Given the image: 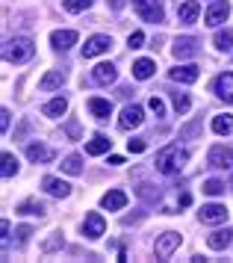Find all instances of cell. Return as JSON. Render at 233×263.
Returning a JSON list of instances; mask_svg holds the SVG:
<instances>
[{"label":"cell","mask_w":233,"mask_h":263,"mask_svg":"<svg viewBox=\"0 0 233 263\" xmlns=\"http://www.w3.org/2000/svg\"><path fill=\"white\" fill-rule=\"evenodd\" d=\"M186 160H189V154L180 145H165L163 151L157 154V163L153 166H157V172H163V175H177Z\"/></svg>","instance_id":"cell-1"},{"label":"cell","mask_w":233,"mask_h":263,"mask_svg":"<svg viewBox=\"0 0 233 263\" xmlns=\"http://www.w3.org/2000/svg\"><path fill=\"white\" fill-rule=\"evenodd\" d=\"M33 53H35L33 39H27V36L9 39V42H6V48H3V57H6V62H27Z\"/></svg>","instance_id":"cell-2"},{"label":"cell","mask_w":233,"mask_h":263,"mask_svg":"<svg viewBox=\"0 0 233 263\" xmlns=\"http://www.w3.org/2000/svg\"><path fill=\"white\" fill-rule=\"evenodd\" d=\"M133 9L148 21V24H163V6H160V0H133Z\"/></svg>","instance_id":"cell-3"},{"label":"cell","mask_w":233,"mask_h":263,"mask_svg":"<svg viewBox=\"0 0 233 263\" xmlns=\"http://www.w3.org/2000/svg\"><path fill=\"white\" fill-rule=\"evenodd\" d=\"M180 246V234H174V231H168V234H163V237L157 239V257L160 260H168L171 254H174V249Z\"/></svg>","instance_id":"cell-4"},{"label":"cell","mask_w":233,"mask_h":263,"mask_svg":"<svg viewBox=\"0 0 233 263\" xmlns=\"http://www.w3.org/2000/svg\"><path fill=\"white\" fill-rule=\"evenodd\" d=\"M109 48H112V39L109 36H92L86 42V48H83V57H86V60H94V57L106 53Z\"/></svg>","instance_id":"cell-5"},{"label":"cell","mask_w":233,"mask_h":263,"mask_svg":"<svg viewBox=\"0 0 233 263\" xmlns=\"http://www.w3.org/2000/svg\"><path fill=\"white\" fill-rule=\"evenodd\" d=\"M201 222H204V225L227 222V207H222V204H204V207H201Z\"/></svg>","instance_id":"cell-6"},{"label":"cell","mask_w":233,"mask_h":263,"mask_svg":"<svg viewBox=\"0 0 233 263\" xmlns=\"http://www.w3.org/2000/svg\"><path fill=\"white\" fill-rule=\"evenodd\" d=\"M210 166L212 168H230L233 166V151L224 145H212L210 148Z\"/></svg>","instance_id":"cell-7"},{"label":"cell","mask_w":233,"mask_h":263,"mask_svg":"<svg viewBox=\"0 0 233 263\" xmlns=\"http://www.w3.org/2000/svg\"><path fill=\"white\" fill-rule=\"evenodd\" d=\"M142 119H145V112H142V107H124V112H121V130H133V127H139L142 124Z\"/></svg>","instance_id":"cell-8"},{"label":"cell","mask_w":233,"mask_h":263,"mask_svg":"<svg viewBox=\"0 0 233 263\" xmlns=\"http://www.w3.org/2000/svg\"><path fill=\"white\" fill-rule=\"evenodd\" d=\"M83 231H86V237H89V239L104 237V231H106L104 216H101V213H89V216H86V225H83Z\"/></svg>","instance_id":"cell-9"},{"label":"cell","mask_w":233,"mask_h":263,"mask_svg":"<svg viewBox=\"0 0 233 263\" xmlns=\"http://www.w3.org/2000/svg\"><path fill=\"white\" fill-rule=\"evenodd\" d=\"M171 53H174L177 60H189V57H195L198 53V39H177L174 48H171Z\"/></svg>","instance_id":"cell-10"},{"label":"cell","mask_w":233,"mask_h":263,"mask_svg":"<svg viewBox=\"0 0 233 263\" xmlns=\"http://www.w3.org/2000/svg\"><path fill=\"white\" fill-rule=\"evenodd\" d=\"M227 15H230V6H227V0H216L210 9H207V18H204V21H207L210 27H216V24H222Z\"/></svg>","instance_id":"cell-11"},{"label":"cell","mask_w":233,"mask_h":263,"mask_svg":"<svg viewBox=\"0 0 233 263\" xmlns=\"http://www.w3.org/2000/svg\"><path fill=\"white\" fill-rule=\"evenodd\" d=\"M115 77H118V74H115V65H112V62H101V65L92 71V80H94V83H101V86L115 83Z\"/></svg>","instance_id":"cell-12"},{"label":"cell","mask_w":233,"mask_h":263,"mask_svg":"<svg viewBox=\"0 0 233 263\" xmlns=\"http://www.w3.org/2000/svg\"><path fill=\"white\" fill-rule=\"evenodd\" d=\"M198 77H201L198 65H177L174 71H171V80H177V83H195Z\"/></svg>","instance_id":"cell-13"},{"label":"cell","mask_w":233,"mask_h":263,"mask_svg":"<svg viewBox=\"0 0 233 263\" xmlns=\"http://www.w3.org/2000/svg\"><path fill=\"white\" fill-rule=\"evenodd\" d=\"M50 45L56 50H68L71 45H77V33H74V30H56V33L50 36Z\"/></svg>","instance_id":"cell-14"},{"label":"cell","mask_w":233,"mask_h":263,"mask_svg":"<svg viewBox=\"0 0 233 263\" xmlns=\"http://www.w3.org/2000/svg\"><path fill=\"white\" fill-rule=\"evenodd\" d=\"M201 15V3L198 0H186L180 9H177V18H180V24H195V18Z\"/></svg>","instance_id":"cell-15"},{"label":"cell","mask_w":233,"mask_h":263,"mask_svg":"<svg viewBox=\"0 0 233 263\" xmlns=\"http://www.w3.org/2000/svg\"><path fill=\"white\" fill-rule=\"evenodd\" d=\"M101 204H104L106 210H121V207H127V192H121V190H109L101 198Z\"/></svg>","instance_id":"cell-16"},{"label":"cell","mask_w":233,"mask_h":263,"mask_svg":"<svg viewBox=\"0 0 233 263\" xmlns=\"http://www.w3.org/2000/svg\"><path fill=\"white\" fill-rule=\"evenodd\" d=\"M230 239H233V231L227 228V231H216V234H210V237H207V246H210L212 251H222V249L230 246Z\"/></svg>","instance_id":"cell-17"},{"label":"cell","mask_w":233,"mask_h":263,"mask_svg":"<svg viewBox=\"0 0 233 263\" xmlns=\"http://www.w3.org/2000/svg\"><path fill=\"white\" fill-rule=\"evenodd\" d=\"M89 109H92L94 119L106 121V119H109V112H112V104H109V101H104V98H89Z\"/></svg>","instance_id":"cell-18"},{"label":"cell","mask_w":233,"mask_h":263,"mask_svg":"<svg viewBox=\"0 0 233 263\" xmlns=\"http://www.w3.org/2000/svg\"><path fill=\"white\" fill-rule=\"evenodd\" d=\"M27 157H30L33 163H47V160H53V151L45 148V145H38V142H30L27 145Z\"/></svg>","instance_id":"cell-19"},{"label":"cell","mask_w":233,"mask_h":263,"mask_svg":"<svg viewBox=\"0 0 233 263\" xmlns=\"http://www.w3.org/2000/svg\"><path fill=\"white\" fill-rule=\"evenodd\" d=\"M109 139H106L104 133H94L92 136V142L86 145V154H92V157H98V154H106V151H109Z\"/></svg>","instance_id":"cell-20"},{"label":"cell","mask_w":233,"mask_h":263,"mask_svg":"<svg viewBox=\"0 0 233 263\" xmlns=\"http://www.w3.org/2000/svg\"><path fill=\"white\" fill-rule=\"evenodd\" d=\"M216 92L222 101H230L233 104V74H222L219 80H216Z\"/></svg>","instance_id":"cell-21"},{"label":"cell","mask_w":233,"mask_h":263,"mask_svg":"<svg viewBox=\"0 0 233 263\" xmlns=\"http://www.w3.org/2000/svg\"><path fill=\"white\" fill-rule=\"evenodd\" d=\"M42 186H45L50 195H56V198H62V195H68L71 192V186L65 183V180H59V178H45L42 180Z\"/></svg>","instance_id":"cell-22"},{"label":"cell","mask_w":233,"mask_h":263,"mask_svg":"<svg viewBox=\"0 0 233 263\" xmlns=\"http://www.w3.org/2000/svg\"><path fill=\"white\" fill-rule=\"evenodd\" d=\"M153 71H157L153 60H136L133 62V77H136V80H148Z\"/></svg>","instance_id":"cell-23"},{"label":"cell","mask_w":233,"mask_h":263,"mask_svg":"<svg viewBox=\"0 0 233 263\" xmlns=\"http://www.w3.org/2000/svg\"><path fill=\"white\" fill-rule=\"evenodd\" d=\"M212 130L224 136V133H233V116H216L212 119Z\"/></svg>","instance_id":"cell-24"},{"label":"cell","mask_w":233,"mask_h":263,"mask_svg":"<svg viewBox=\"0 0 233 263\" xmlns=\"http://www.w3.org/2000/svg\"><path fill=\"white\" fill-rule=\"evenodd\" d=\"M62 172H68V175H80L83 172V157H77V154L65 157V160H62Z\"/></svg>","instance_id":"cell-25"},{"label":"cell","mask_w":233,"mask_h":263,"mask_svg":"<svg viewBox=\"0 0 233 263\" xmlns=\"http://www.w3.org/2000/svg\"><path fill=\"white\" fill-rule=\"evenodd\" d=\"M68 109V101L65 98H53L50 104H45V116H62Z\"/></svg>","instance_id":"cell-26"},{"label":"cell","mask_w":233,"mask_h":263,"mask_svg":"<svg viewBox=\"0 0 233 263\" xmlns=\"http://www.w3.org/2000/svg\"><path fill=\"white\" fill-rule=\"evenodd\" d=\"M62 80H65V77H62V71H50V74H45V77H42V89H59V86H62Z\"/></svg>","instance_id":"cell-27"},{"label":"cell","mask_w":233,"mask_h":263,"mask_svg":"<svg viewBox=\"0 0 233 263\" xmlns=\"http://www.w3.org/2000/svg\"><path fill=\"white\" fill-rule=\"evenodd\" d=\"M216 48H219V50L233 48V30H222V33H216Z\"/></svg>","instance_id":"cell-28"},{"label":"cell","mask_w":233,"mask_h":263,"mask_svg":"<svg viewBox=\"0 0 233 263\" xmlns=\"http://www.w3.org/2000/svg\"><path fill=\"white\" fill-rule=\"evenodd\" d=\"M18 172V160H15V154H3V178H12Z\"/></svg>","instance_id":"cell-29"},{"label":"cell","mask_w":233,"mask_h":263,"mask_svg":"<svg viewBox=\"0 0 233 263\" xmlns=\"http://www.w3.org/2000/svg\"><path fill=\"white\" fill-rule=\"evenodd\" d=\"M18 213H27V216H42L45 213V207L38 201H24L21 207H18Z\"/></svg>","instance_id":"cell-30"},{"label":"cell","mask_w":233,"mask_h":263,"mask_svg":"<svg viewBox=\"0 0 233 263\" xmlns=\"http://www.w3.org/2000/svg\"><path fill=\"white\" fill-rule=\"evenodd\" d=\"M204 192L207 195H222V192H227V186L222 180H204Z\"/></svg>","instance_id":"cell-31"},{"label":"cell","mask_w":233,"mask_h":263,"mask_svg":"<svg viewBox=\"0 0 233 263\" xmlns=\"http://www.w3.org/2000/svg\"><path fill=\"white\" fill-rule=\"evenodd\" d=\"M89 3L92 0H65V9L68 12H83V9H89Z\"/></svg>","instance_id":"cell-32"},{"label":"cell","mask_w":233,"mask_h":263,"mask_svg":"<svg viewBox=\"0 0 233 263\" xmlns=\"http://www.w3.org/2000/svg\"><path fill=\"white\" fill-rule=\"evenodd\" d=\"M189 107H192V104H189V95L177 92V95H174V109H177V112H189Z\"/></svg>","instance_id":"cell-33"},{"label":"cell","mask_w":233,"mask_h":263,"mask_svg":"<svg viewBox=\"0 0 233 263\" xmlns=\"http://www.w3.org/2000/svg\"><path fill=\"white\" fill-rule=\"evenodd\" d=\"M139 195L145 198V201H157V198H160V192H153V186H148V183L139 186Z\"/></svg>","instance_id":"cell-34"},{"label":"cell","mask_w":233,"mask_h":263,"mask_svg":"<svg viewBox=\"0 0 233 263\" xmlns=\"http://www.w3.org/2000/svg\"><path fill=\"white\" fill-rule=\"evenodd\" d=\"M127 45H130V48H142V45H145V33H139V30H136V33H130Z\"/></svg>","instance_id":"cell-35"},{"label":"cell","mask_w":233,"mask_h":263,"mask_svg":"<svg viewBox=\"0 0 233 263\" xmlns=\"http://www.w3.org/2000/svg\"><path fill=\"white\" fill-rule=\"evenodd\" d=\"M148 107H151L153 112H157V116H165V104H163V101H160L157 95H153L151 101H148Z\"/></svg>","instance_id":"cell-36"},{"label":"cell","mask_w":233,"mask_h":263,"mask_svg":"<svg viewBox=\"0 0 233 263\" xmlns=\"http://www.w3.org/2000/svg\"><path fill=\"white\" fill-rule=\"evenodd\" d=\"M127 148H130V154H142L145 151V139H130Z\"/></svg>","instance_id":"cell-37"},{"label":"cell","mask_w":233,"mask_h":263,"mask_svg":"<svg viewBox=\"0 0 233 263\" xmlns=\"http://www.w3.org/2000/svg\"><path fill=\"white\" fill-rule=\"evenodd\" d=\"M45 251H56V249H62V237H53V239H47L45 246H42Z\"/></svg>","instance_id":"cell-38"},{"label":"cell","mask_w":233,"mask_h":263,"mask_svg":"<svg viewBox=\"0 0 233 263\" xmlns=\"http://www.w3.org/2000/svg\"><path fill=\"white\" fill-rule=\"evenodd\" d=\"M65 130H68L71 139H80V124H77V121H68V127H65Z\"/></svg>","instance_id":"cell-39"},{"label":"cell","mask_w":233,"mask_h":263,"mask_svg":"<svg viewBox=\"0 0 233 263\" xmlns=\"http://www.w3.org/2000/svg\"><path fill=\"white\" fill-rule=\"evenodd\" d=\"M9 119H12V112L3 109V112H0V127H3V130H9Z\"/></svg>","instance_id":"cell-40"},{"label":"cell","mask_w":233,"mask_h":263,"mask_svg":"<svg viewBox=\"0 0 233 263\" xmlns=\"http://www.w3.org/2000/svg\"><path fill=\"white\" fill-rule=\"evenodd\" d=\"M27 237H30V228H27V225L18 228V239H21V242H27Z\"/></svg>","instance_id":"cell-41"},{"label":"cell","mask_w":233,"mask_h":263,"mask_svg":"<svg viewBox=\"0 0 233 263\" xmlns=\"http://www.w3.org/2000/svg\"><path fill=\"white\" fill-rule=\"evenodd\" d=\"M189 204H192V195H189V192H183V195H180V207H189Z\"/></svg>","instance_id":"cell-42"},{"label":"cell","mask_w":233,"mask_h":263,"mask_svg":"<svg viewBox=\"0 0 233 263\" xmlns=\"http://www.w3.org/2000/svg\"><path fill=\"white\" fill-rule=\"evenodd\" d=\"M121 6H124V0H112V9H115V12L121 9Z\"/></svg>","instance_id":"cell-43"}]
</instances>
